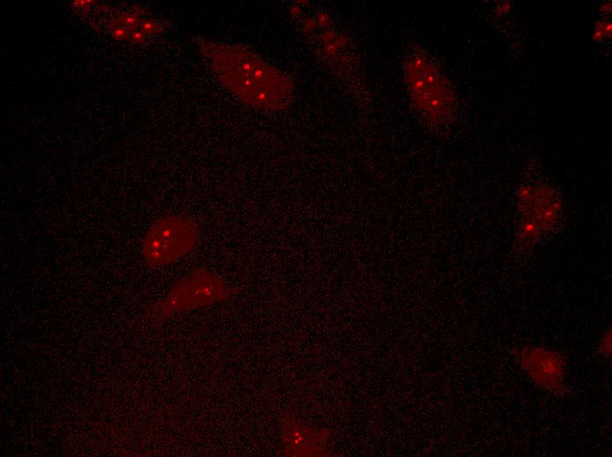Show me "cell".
Listing matches in <instances>:
<instances>
[{
    "mask_svg": "<svg viewBox=\"0 0 612 457\" xmlns=\"http://www.w3.org/2000/svg\"><path fill=\"white\" fill-rule=\"evenodd\" d=\"M202 48L218 79L240 100L271 111L288 108L292 84L279 70L238 46L208 42Z\"/></svg>",
    "mask_w": 612,
    "mask_h": 457,
    "instance_id": "obj_1",
    "label": "cell"
},
{
    "mask_svg": "<svg viewBox=\"0 0 612 457\" xmlns=\"http://www.w3.org/2000/svg\"><path fill=\"white\" fill-rule=\"evenodd\" d=\"M405 77L408 91L420 114L431 123H443L451 116V89L439 68L421 50H414L406 61Z\"/></svg>",
    "mask_w": 612,
    "mask_h": 457,
    "instance_id": "obj_2",
    "label": "cell"
},
{
    "mask_svg": "<svg viewBox=\"0 0 612 457\" xmlns=\"http://www.w3.org/2000/svg\"><path fill=\"white\" fill-rule=\"evenodd\" d=\"M200 239L195 221L184 216H166L149 228L142 241V256L152 267L176 262L191 253Z\"/></svg>",
    "mask_w": 612,
    "mask_h": 457,
    "instance_id": "obj_3",
    "label": "cell"
},
{
    "mask_svg": "<svg viewBox=\"0 0 612 457\" xmlns=\"http://www.w3.org/2000/svg\"><path fill=\"white\" fill-rule=\"evenodd\" d=\"M234 293L219 275L200 267L179 281L157 309L160 316L172 317L225 301Z\"/></svg>",
    "mask_w": 612,
    "mask_h": 457,
    "instance_id": "obj_4",
    "label": "cell"
},
{
    "mask_svg": "<svg viewBox=\"0 0 612 457\" xmlns=\"http://www.w3.org/2000/svg\"><path fill=\"white\" fill-rule=\"evenodd\" d=\"M519 361L536 384L558 397L563 395L566 361L560 354L543 347H530L519 353Z\"/></svg>",
    "mask_w": 612,
    "mask_h": 457,
    "instance_id": "obj_5",
    "label": "cell"
},
{
    "mask_svg": "<svg viewBox=\"0 0 612 457\" xmlns=\"http://www.w3.org/2000/svg\"><path fill=\"white\" fill-rule=\"evenodd\" d=\"M326 441L325 433L311 431L295 421L286 423L283 441L291 456H311L319 453V444Z\"/></svg>",
    "mask_w": 612,
    "mask_h": 457,
    "instance_id": "obj_6",
    "label": "cell"
},
{
    "mask_svg": "<svg viewBox=\"0 0 612 457\" xmlns=\"http://www.w3.org/2000/svg\"><path fill=\"white\" fill-rule=\"evenodd\" d=\"M612 31V26L611 21L598 20L596 21L594 31H593V40L596 41H602L605 38L611 39Z\"/></svg>",
    "mask_w": 612,
    "mask_h": 457,
    "instance_id": "obj_7",
    "label": "cell"
},
{
    "mask_svg": "<svg viewBox=\"0 0 612 457\" xmlns=\"http://www.w3.org/2000/svg\"><path fill=\"white\" fill-rule=\"evenodd\" d=\"M119 21L123 28H127L129 31H132L138 26L137 24L139 23V14L126 12L119 18Z\"/></svg>",
    "mask_w": 612,
    "mask_h": 457,
    "instance_id": "obj_8",
    "label": "cell"
},
{
    "mask_svg": "<svg viewBox=\"0 0 612 457\" xmlns=\"http://www.w3.org/2000/svg\"><path fill=\"white\" fill-rule=\"evenodd\" d=\"M141 31L144 33V35H152L154 33H159L160 31V25L157 24L154 21L147 20L144 21L142 24V29Z\"/></svg>",
    "mask_w": 612,
    "mask_h": 457,
    "instance_id": "obj_9",
    "label": "cell"
},
{
    "mask_svg": "<svg viewBox=\"0 0 612 457\" xmlns=\"http://www.w3.org/2000/svg\"><path fill=\"white\" fill-rule=\"evenodd\" d=\"M601 353H603L605 356H610L611 354V350H612V335L611 333H607V335L605 336L603 341L601 342L600 346Z\"/></svg>",
    "mask_w": 612,
    "mask_h": 457,
    "instance_id": "obj_10",
    "label": "cell"
},
{
    "mask_svg": "<svg viewBox=\"0 0 612 457\" xmlns=\"http://www.w3.org/2000/svg\"><path fill=\"white\" fill-rule=\"evenodd\" d=\"M130 34V31L123 27H116L113 31V37L116 40H124L127 39Z\"/></svg>",
    "mask_w": 612,
    "mask_h": 457,
    "instance_id": "obj_11",
    "label": "cell"
},
{
    "mask_svg": "<svg viewBox=\"0 0 612 457\" xmlns=\"http://www.w3.org/2000/svg\"><path fill=\"white\" fill-rule=\"evenodd\" d=\"M145 38V35L142 31H135L131 34V40L136 43L143 42Z\"/></svg>",
    "mask_w": 612,
    "mask_h": 457,
    "instance_id": "obj_12",
    "label": "cell"
},
{
    "mask_svg": "<svg viewBox=\"0 0 612 457\" xmlns=\"http://www.w3.org/2000/svg\"><path fill=\"white\" fill-rule=\"evenodd\" d=\"M92 1H84V0H78L73 2V6L74 7H79V8H84L90 5L89 3H91Z\"/></svg>",
    "mask_w": 612,
    "mask_h": 457,
    "instance_id": "obj_13",
    "label": "cell"
},
{
    "mask_svg": "<svg viewBox=\"0 0 612 457\" xmlns=\"http://www.w3.org/2000/svg\"><path fill=\"white\" fill-rule=\"evenodd\" d=\"M601 9H602V12H606V13L612 12V2L610 1V2H607L606 4H603Z\"/></svg>",
    "mask_w": 612,
    "mask_h": 457,
    "instance_id": "obj_14",
    "label": "cell"
}]
</instances>
